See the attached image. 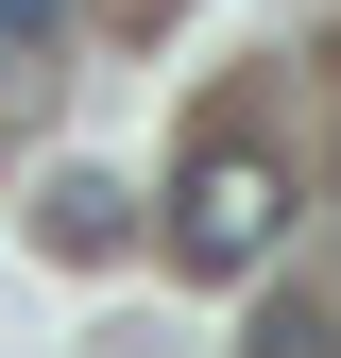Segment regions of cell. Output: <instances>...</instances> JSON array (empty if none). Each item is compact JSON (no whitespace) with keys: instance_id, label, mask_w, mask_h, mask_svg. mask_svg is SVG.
<instances>
[{"instance_id":"1","label":"cell","mask_w":341,"mask_h":358,"mask_svg":"<svg viewBox=\"0 0 341 358\" xmlns=\"http://www.w3.org/2000/svg\"><path fill=\"white\" fill-rule=\"evenodd\" d=\"M273 239H290V171L256 137H205L188 188H170V256H188V273H256Z\"/></svg>"},{"instance_id":"2","label":"cell","mask_w":341,"mask_h":358,"mask_svg":"<svg viewBox=\"0 0 341 358\" xmlns=\"http://www.w3.org/2000/svg\"><path fill=\"white\" fill-rule=\"evenodd\" d=\"M52 239L68 256H119V188H103V171H52Z\"/></svg>"},{"instance_id":"3","label":"cell","mask_w":341,"mask_h":358,"mask_svg":"<svg viewBox=\"0 0 341 358\" xmlns=\"http://www.w3.org/2000/svg\"><path fill=\"white\" fill-rule=\"evenodd\" d=\"M256 358H324V307H273V324H256Z\"/></svg>"},{"instance_id":"4","label":"cell","mask_w":341,"mask_h":358,"mask_svg":"<svg viewBox=\"0 0 341 358\" xmlns=\"http://www.w3.org/2000/svg\"><path fill=\"white\" fill-rule=\"evenodd\" d=\"M0 17H17V34H34V17H68V0H0Z\"/></svg>"}]
</instances>
